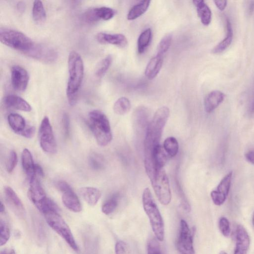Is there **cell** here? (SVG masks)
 Returning a JSON list of instances; mask_svg holds the SVG:
<instances>
[{
	"instance_id": "f907efd6",
	"label": "cell",
	"mask_w": 254,
	"mask_h": 254,
	"mask_svg": "<svg viewBox=\"0 0 254 254\" xmlns=\"http://www.w3.org/2000/svg\"><path fill=\"white\" fill-rule=\"evenodd\" d=\"M219 254H227V253H226L225 251H221V252L219 253Z\"/></svg>"
},
{
	"instance_id": "6da1fadb",
	"label": "cell",
	"mask_w": 254,
	"mask_h": 254,
	"mask_svg": "<svg viewBox=\"0 0 254 254\" xmlns=\"http://www.w3.org/2000/svg\"><path fill=\"white\" fill-rule=\"evenodd\" d=\"M69 79L66 94L68 103L74 106L77 103L78 93L83 81L84 64L79 53L71 51L68 57Z\"/></svg>"
},
{
	"instance_id": "e575fe53",
	"label": "cell",
	"mask_w": 254,
	"mask_h": 254,
	"mask_svg": "<svg viewBox=\"0 0 254 254\" xmlns=\"http://www.w3.org/2000/svg\"><path fill=\"white\" fill-rule=\"evenodd\" d=\"M10 238V230L7 223L1 219L0 221V245H5Z\"/></svg>"
},
{
	"instance_id": "7a4b0ae2",
	"label": "cell",
	"mask_w": 254,
	"mask_h": 254,
	"mask_svg": "<svg viewBox=\"0 0 254 254\" xmlns=\"http://www.w3.org/2000/svg\"><path fill=\"white\" fill-rule=\"evenodd\" d=\"M170 110L166 107L159 108L149 123L144 142L145 159L149 158L155 147L160 145L164 128L168 119Z\"/></svg>"
},
{
	"instance_id": "ffe728a7",
	"label": "cell",
	"mask_w": 254,
	"mask_h": 254,
	"mask_svg": "<svg viewBox=\"0 0 254 254\" xmlns=\"http://www.w3.org/2000/svg\"><path fill=\"white\" fill-rule=\"evenodd\" d=\"M225 94L219 91L210 93L204 101V108L206 112L210 113L217 109L224 101Z\"/></svg>"
},
{
	"instance_id": "f6af8a7d",
	"label": "cell",
	"mask_w": 254,
	"mask_h": 254,
	"mask_svg": "<svg viewBox=\"0 0 254 254\" xmlns=\"http://www.w3.org/2000/svg\"><path fill=\"white\" fill-rule=\"evenodd\" d=\"M245 157L248 162L254 165V150L248 151L245 154Z\"/></svg>"
},
{
	"instance_id": "f1b7e54d",
	"label": "cell",
	"mask_w": 254,
	"mask_h": 254,
	"mask_svg": "<svg viewBox=\"0 0 254 254\" xmlns=\"http://www.w3.org/2000/svg\"><path fill=\"white\" fill-rule=\"evenodd\" d=\"M120 199L119 193H115L110 197L104 204L102 212L106 215L112 214L117 208Z\"/></svg>"
},
{
	"instance_id": "5bb4252c",
	"label": "cell",
	"mask_w": 254,
	"mask_h": 254,
	"mask_svg": "<svg viewBox=\"0 0 254 254\" xmlns=\"http://www.w3.org/2000/svg\"><path fill=\"white\" fill-rule=\"evenodd\" d=\"M29 81L28 71L23 67L15 65L11 69V82L13 88L19 92L27 89Z\"/></svg>"
},
{
	"instance_id": "4dcf8cb0",
	"label": "cell",
	"mask_w": 254,
	"mask_h": 254,
	"mask_svg": "<svg viewBox=\"0 0 254 254\" xmlns=\"http://www.w3.org/2000/svg\"><path fill=\"white\" fill-rule=\"evenodd\" d=\"M131 109V103L126 97L119 98L114 104L113 110L119 115H124L128 113Z\"/></svg>"
},
{
	"instance_id": "836d02e7",
	"label": "cell",
	"mask_w": 254,
	"mask_h": 254,
	"mask_svg": "<svg viewBox=\"0 0 254 254\" xmlns=\"http://www.w3.org/2000/svg\"><path fill=\"white\" fill-rule=\"evenodd\" d=\"M173 35L171 34H168L165 35L160 41L157 48L156 55L164 57V54L170 48L172 41Z\"/></svg>"
},
{
	"instance_id": "30bf717a",
	"label": "cell",
	"mask_w": 254,
	"mask_h": 254,
	"mask_svg": "<svg viewBox=\"0 0 254 254\" xmlns=\"http://www.w3.org/2000/svg\"><path fill=\"white\" fill-rule=\"evenodd\" d=\"M195 229L191 230L187 222L182 219L177 241V249L179 254H195L193 245Z\"/></svg>"
},
{
	"instance_id": "d6a6232c",
	"label": "cell",
	"mask_w": 254,
	"mask_h": 254,
	"mask_svg": "<svg viewBox=\"0 0 254 254\" xmlns=\"http://www.w3.org/2000/svg\"><path fill=\"white\" fill-rule=\"evenodd\" d=\"M163 148L169 156L175 157L179 150V142L175 137H169L164 142Z\"/></svg>"
},
{
	"instance_id": "8fae6325",
	"label": "cell",
	"mask_w": 254,
	"mask_h": 254,
	"mask_svg": "<svg viewBox=\"0 0 254 254\" xmlns=\"http://www.w3.org/2000/svg\"><path fill=\"white\" fill-rule=\"evenodd\" d=\"M116 11L108 7H101L89 9L83 13L82 18L84 22L93 24L101 21H109L116 15Z\"/></svg>"
},
{
	"instance_id": "44dd1931",
	"label": "cell",
	"mask_w": 254,
	"mask_h": 254,
	"mask_svg": "<svg viewBox=\"0 0 254 254\" xmlns=\"http://www.w3.org/2000/svg\"><path fill=\"white\" fill-rule=\"evenodd\" d=\"M81 197L91 206H96L102 197L101 191L97 188L84 187L79 189Z\"/></svg>"
},
{
	"instance_id": "8992f818",
	"label": "cell",
	"mask_w": 254,
	"mask_h": 254,
	"mask_svg": "<svg viewBox=\"0 0 254 254\" xmlns=\"http://www.w3.org/2000/svg\"><path fill=\"white\" fill-rule=\"evenodd\" d=\"M58 212H51L44 215L47 224L58 233L74 251L78 252V247L68 224Z\"/></svg>"
},
{
	"instance_id": "bcb514c9",
	"label": "cell",
	"mask_w": 254,
	"mask_h": 254,
	"mask_svg": "<svg viewBox=\"0 0 254 254\" xmlns=\"http://www.w3.org/2000/svg\"><path fill=\"white\" fill-rule=\"evenodd\" d=\"M26 8V5L24 2H19L17 4V9L20 12H23Z\"/></svg>"
},
{
	"instance_id": "1f68e13d",
	"label": "cell",
	"mask_w": 254,
	"mask_h": 254,
	"mask_svg": "<svg viewBox=\"0 0 254 254\" xmlns=\"http://www.w3.org/2000/svg\"><path fill=\"white\" fill-rule=\"evenodd\" d=\"M112 60V56L109 55L98 63L95 70V75L97 77L102 78L105 75L111 65Z\"/></svg>"
},
{
	"instance_id": "4fadbf2b",
	"label": "cell",
	"mask_w": 254,
	"mask_h": 254,
	"mask_svg": "<svg viewBox=\"0 0 254 254\" xmlns=\"http://www.w3.org/2000/svg\"><path fill=\"white\" fill-rule=\"evenodd\" d=\"M233 173L228 174L221 180L218 184L217 190L211 193V196L214 203L217 206H221L225 202L230 190Z\"/></svg>"
},
{
	"instance_id": "3957f363",
	"label": "cell",
	"mask_w": 254,
	"mask_h": 254,
	"mask_svg": "<svg viewBox=\"0 0 254 254\" xmlns=\"http://www.w3.org/2000/svg\"><path fill=\"white\" fill-rule=\"evenodd\" d=\"M89 127L98 145L102 146L108 145L112 140L109 121L106 115L100 110L91 111L88 116Z\"/></svg>"
},
{
	"instance_id": "4316f807",
	"label": "cell",
	"mask_w": 254,
	"mask_h": 254,
	"mask_svg": "<svg viewBox=\"0 0 254 254\" xmlns=\"http://www.w3.org/2000/svg\"><path fill=\"white\" fill-rule=\"evenodd\" d=\"M150 2V1H142L134 5L129 12L127 19L133 21L142 16L148 10Z\"/></svg>"
},
{
	"instance_id": "ee69618b",
	"label": "cell",
	"mask_w": 254,
	"mask_h": 254,
	"mask_svg": "<svg viewBox=\"0 0 254 254\" xmlns=\"http://www.w3.org/2000/svg\"><path fill=\"white\" fill-rule=\"evenodd\" d=\"M214 3L217 8L221 11H224L226 9L227 5L226 1H215Z\"/></svg>"
},
{
	"instance_id": "e0dca14e",
	"label": "cell",
	"mask_w": 254,
	"mask_h": 254,
	"mask_svg": "<svg viewBox=\"0 0 254 254\" xmlns=\"http://www.w3.org/2000/svg\"><path fill=\"white\" fill-rule=\"evenodd\" d=\"M96 39L100 43L111 44L120 48L126 47L128 43L126 37L120 34L99 33L96 36Z\"/></svg>"
},
{
	"instance_id": "7dc6e473",
	"label": "cell",
	"mask_w": 254,
	"mask_h": 254,
	"mask_svg": "<svg viewBox=\"0 0 254 254\" xmlns=\"http://www.w3.org/2000/svg\"><path fill=\"white\" fill-rule=\"evenodd\" d=\"M0 254H16V253L13 249H6L1 251Z\"/></svg>"
},
{
	"instance_id": "7402d4cb",
	"label": "cell",
	"mask_w": 254,
	"mask_h": 254,
	"mask_svg": "<svg viewBox=\"0 0 254 254\" xmlns=\"http://www.w3.org/2000/svg\"><path fill=\"white\" fill-rule=\"evenodd\" d=\"M193 3L197 9L198 15L203 25L209 26L212 19V13L210 7L203 0H196Z\"/></svg>"
},
{
	"instance_id": "277c9868",
	"label": "cell",
	"mask_w": 254,
	"mask_h": 254,
	"mask_svg": "<svg viewBox=\"0 0 254 254\" xmlns=\"http://www.w3.org/2000/svg\"><path fill=\"white\" fill-rule=\"evenodd\" d=\"M142 200L144 209L148 218L155 237L159 241H163L164 239V224L163 218L150 190L147 188L144 191Z\"/></svg>"
},
{
	"instance_id": "7c38bea8",
	"label": "cell",
	"mask_w": 254,
	"mask_h": 254,
	"mask_svg": "<svg viewBox=\"0 0 254 254\" xmlns=\"http://www.w3.org/2000/svg\"><path fill=\"white\" fill-rule=\"evenodd\" d=\"M27 55L47 64L54 62L58 58V53L54 48L43 44H35Z\"/></svg>"
},
{
	"instance_id": "60d3db41",
	"label": "cell",
	"mask_w": 254,
	"mask_h": 254,
	"mask_svg": "<svg viewBox=\"0 0 254 254\" xmlns=\"http://www.w3.org/2000/svg\"><path fill=\"white\" fill-rule=\"evenodd\" d=\"M127 247L125 243L122 241H118L115 246V254H126Z\"/></svg>"
},
{
	"instance_id": "cb8c5ba5",
	"label": "cell",
	"mask_w": 254,
	"mask_h": 254,
	"mask_svg": "<svg viewBox=\"0 0 254 254\" xmlns=\"http://www.w3.org/2000/svg\"><path fill=\"white\" fill-rule=\"evenodd\" d=\"M227 34L225 37L215 47L212 53L215 54H218L225 51L231 44L233 38V31L230 21L226 20Z\"/></svg>"
},
{
	"instance_id": "d6986e66",
	"label": "cell",
	"mask_w": 254,
	"mask_h": 254,
	"mask_svg": "<svg viewBox=\"0 0 254 254\" xmlns=\"http://www.w3.org/2000/svg\"><path fill=\"white\" fill-rule=\"evenodd\" d=\"M62 193L63 203L68 209L74 213L81 211V203L72 187Z\"/></svg>"
},
{
	"instance_id": "681fc988",
	"label": "cell",
	"mask_w": 254,
	"mask_h": 254,
	"mask_svg": "<svg viewBox=\"0 0 254 254\" xmlns=\"http://www.w3.org/2000/svg\"><path fill=\"white\" fill-rule=\"evenodd\" d=\"M252 222H253V225L254 226V213H253V215Z\"/></svg>"
},
{
	"instance_id": "52a82bcc",
	"label": "cell",
	"mask_w": 254,
	"mask_h": 254,
	"mask_svg": "<svg viewBox=\"0 0 254 254\" xmlns=\"http://www.w3.org/2000/svg\"><path fill=\"white\" fill-rule=\"evenodd\" d=\"M149 179L160 203L165 206L170 204L172 201V192L164 169H157Z\"/></svg>"
},
{
	"instance_id": "7bdbcfd3",
	"label": "cell",
	"mask_w": 254,
	"mask_h": 254,
	"mask_svg": "<svg viewBox=\"0 0 254 254\" xmlns=\"http://www.w3.org/2000/svg\"><path fill=\"white\" fill-rule=\"evenodd\" d=\"M44 172L42 168L38 164H36L35 169V177L37 179H42L44 177Z\"/></svg>"
},
{
	"instance_id": "603a6c76",
	"label": "cell",
	"mask_w": 254,
	"mask_h": 254,
	"mask_svg": "<svg viewBox=\"0 0 254 254\" xmlns=\"http://www.w3.org/2000/svg\"><path fill=\"white\" fill-rule=\"evenodd\" d=\"M163 63V57L156 55L152 57L147 64L145 70V75L147 78L153 79L155 78L159 73Z\"/></svg>"
},
{
	"instance_id": "d4e9b609",
	"label": "cell",
	"mask_w": 254,
	"mask_h": 254,
	"mask_svg": "<svg viewBox=\"0 0 254 254\" xmlns=\"http://www.w3.org/2000/svg\"><path fill=\"white\" fill-rule=\"evenodd\" d=\"M22 162L24 171L30 180L35 177L36 164L31 151L28 148H25L22 152Z\"/></svg>"
},
{
	"instance_id": "9c48e42d",
	"label": "cell",
	"mask_w": 254,
	"mask_h": 254,
	"mask_svg": "<svg viewBox=\"0 0 254 254\" xmlns=\"http://www.w3.org/2000/svg\"><path fill=\"white\" fill-rule=\"evenodd\" d=\"M39 140L40 146L44 152L50 154L57 152V145L49 119L47 116L44 117L41 123Z\"/></svg>"
},
{
	"instance_id": "9a60e30c",
	"label": "cell",
	"mask_w": 254,
	"mask_h": 254,
	"mask_svg": "<svg viewBox=\"0 0 254 254\" xmlns=\"http://www.w3.org/2000/svg\"><path fill=\"white\" fill-rule=\"evenodd\" d=\"M4 195L7 203L13 212L19 217L24 218L26 215L25 208L14 190L9 186H6Z\"/></svg>"
},
{
	"instance_id": "74e56055",
	"label": "cell",
	"mask_w": 254,
	"mask_h": 254,
	"mask_svg": "<svg viewBox=\"0 0 254 254\" xmlns=\"http://www.w3.org/2000/svg\"><path fill=\"white\" fill-rule=\"evenodd\" d=\"M18 161V155L15 150H11L6 161V169L9 173H12L17 166Z\"/></svg>"
},
{
	"instance_id": "83f0119b",
	"label": "cell",
	"mask_w": 254,
	"mask_h": 254,
	"mask_svg": "<svg viewBox=\"0 0 254 254\" xmlns=\"http://www.w3.org/2000/svg\"><path fill=\"white\" fill-rule=\"evenodd\" d=\"M33 18L36 23L42 24L46 20V12L41 1H35L32 10Z\"/></svg>"
},
{
	"instance_id": "ab89813d",
	"label": "cell",
	"mask_w": 254,
	"mask_h": 254,
	"mask_svg": "<svg viewBox=\"0 0 254 254\" xmlns=\"http://www.w3.org/2000/svg\"><path fill=\"white\" fill-rule=\"evenodd\" d=\"M62 127L65 137L66 138H69L71 133V124L70 117L67 113H65L63 115Z\"/></svg>"
},
{
	"instance_id": "b9f144b4",
	"label": "cell",
	"mask_w": 254,
	"mask_h": 254,
	"mask_svg": "<svg viewBox=\"0 0 254 254\" xmlns=\"http://www.w3.org/2000/svg\"><path fill=\"white\" fill-rule=\"evenodd\" d=\"M36 128L34 126L26 128L24 131L21 132L19 135L26 138H32L35 135Z\"/></svg>"
},
{
	"instance_id": "c3c4849f",
	"label": "cell",
	"mask_w": 254,
	"mask_h": 254,
	"mask_svg": "<svg viewBox=\"0 0 254 254\" xmlns=\"http://www.w3.org/2000/svg\"><path fill=\"white\" fill-rule=\"evenodd\" d=\"M5 211V208L4 205L3 204L2 202H1V205H0V212L2 214L3 213H4Z\"/></svg>"
},
{
	"instance_id": "f35d334b",
	"label": "cell",
	"mask_w": 254,
	"mask_h": 254,
	"mask_svg": "<svg viewBox=\"0 0 254 254\" xmlns=\"http://www.w3.org/2000/svg\"><path fill=\"white\" fill-rule=\"evenodd\" d=\"M218 226L219 230L222 234L228 237L230 234V226L229 220L225 217H221L218 222Z\"/></svg>"
},
{
	"instance_id": "ba28073f",
	"label": "cell",
	"mask_w": 254,
	"mask_h": 254,
	"mask_svg": "<svg viewBox=\"0 0 254 254\" xmlns=\"http://www.w3.org/2000/svg\"><path fill=\"white\" fill-rule=\"evenodd\" d=\"M28 197L37 209L42 214L49 208L51 201L47 197L38 179L34 177L30 180Z\"/></svg>"
},
{
	"instance_id": "d590c367",
	"label": "cell",
	"mask_w": 254,
	"mask_h": 254,
	"mask_svg": "<svg viewBox=\"0 0 254 254\" xmlns=\"http://www.w3.org/2000/svg\"><path fill=\"white\" fill-rule=\"evenodd\" d=\"M89 164L94 170L99 171L105 166L103 157L97 153H92L89 157Z\"/></svg>"
},
{
	"instance_id": "f546056e",
	"label": "cell",
	"mask_w": 254,
	"mask_h": 254,
	"mask_svg": "<svg viewBox=\"0 0 254 254\" xmlns=\"http://www.w3.org/2000/svg\"><path fill=\"white\" fill-rule=\"evenodd\" d=\"M152 38V31L149 28L146 29L140 35L138 40V51L140 54L144 53L149 46Z\"/></svg>"
},
{
	"instance_id": "484cf974",
	"label": "cell",
	"mask_w": 254,
	"mask_h": 254,
	"mask_svg": "<svg viewBox=\"0 0 254 254\" xmlns=\"http://www.w3.org/2000/svg\"><path fill=\"white\" fill-rule=\"evenodd\" d=\"M8 121L10 127L17 134H19L26 128V120L20 114H10L8 117Z\"/></svg>"
},
{
	"instance_id": "8d00e7d4",
	"label": "cell",
	"mask_w": 254,
	"mask_h": 254,
	"mask_svg": "<svg viewBox=\"0 0 254 254\" xmlns=\"http://www.w3.org/2000/svg\"><path fill=\"white\" fill-rule=\"evenodd\" d=\"M158 241L156 237L148 240L147 244V254H163Z\"/></svg>"
},
{
	"instance_id": "2e32d148",
	"label": "cell",
	"mask_w": 254,
	"mask_h": 254,
	"mask_svg": "<svg viewBox=\"0 0 254 254\" xmlns=\"http://www.w3.org/2000/svg\"><path fill=\"white\" fill-rule=\"evenodd\" d=\"M250 245V238L246 229L241 225L236 231V247L234 254H247Z\"/></svg>"
},
{
	"instance_id": "ac0fdd59",
	"label": "cell",
	"mask_w": 254,
	"mask_h": 254,
	"mask_svg": "<svg viewBox=\"0 0 254 254\" xmlns=\"http://www.w3.org/2000/svg\"><path fill=\"white\" fill-rule=\"evenodd\" d=\"M3 104L9 109H12L27 112H31V105L22 98L15 95H8L3 99Z\"/></svg>"
},
{
	"instance_id": "5b68a950",
	"label": "cell",
	"mask_w": 254,
	"mask_h": 254,
	"mask_svg": "<svg viewBox=\"0 0 254 254\" xmlns=\"http://www.w3.org/2000/svg\"><path fill=\"white\" fill-rule=\"evenodd\" d=\"M0 41L3 44L27 55L35 43L22 32L8 28L0 29Z\"/></svg>"
}]
</instances>
